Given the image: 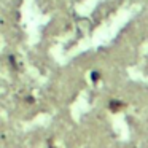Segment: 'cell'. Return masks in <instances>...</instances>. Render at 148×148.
I'll use <instances>...</instances> for the list:
<instances>
[{
    "label": "cell",
    "instance_id": "6da1fadb",
    "mask_svg": "<svg viewBox=\"0 0 148 148\" xmlns=\"http://www.w3.org/2000/svg\"><path fill=\"white\" fill-rule=\"evenodd\" d=\"M110 107H112L113 112H118V107H123V103L121 102H112V103H110Z\"/></svg>",
    "mask_w": 148,
    "mask_h": 148
}]
</instances>
